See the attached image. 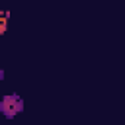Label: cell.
Segmentation results:
<instances>
[{
    "label": "cell",
    "mask_w": 125,
    "mask_h": 125,
    "mask_svg": "<svg viewBox=\"0 0 125 125\" xmlns=\"http://www.w3.org/2000/svg\"><path fill=\"white\" fill-rule=\"evenodd\" d=\"M23 111V100L18 94H6L0 100V113L6 119H14L16 115H20Z\"/></svg>",
    "instance_id": "obj_1"
}]
</instances>
